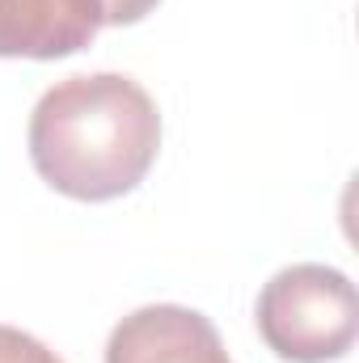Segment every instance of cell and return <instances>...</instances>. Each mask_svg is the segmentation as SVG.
I'll return each instance as SVG.
<instances>
[{
    "instance_id": "3",
    "label": "cell",
    "mask_w": 359,
    "mask_h": 363,
    "mask_svg": "<svg viewBox=\"0 0 359 363\" xmlns=\"http://www.w3.org/2000/svg\"><path fill=\"white\" fill-rule=\"evenodd\" d=\"M106 363H233L211 317L186 304H144L106 342Z\"/></svg>"
},
{
    "instance_id": "5",
    "label": "cell",
    "mask_w": 359,
    "mask_h": 363,
    "mask_svg": "<svg viewBox=\"0 0 359 363\" xmlns=\"http://www.w3.org/2000/svg\"><path fill=\"white\" fill-rule=\"evenodd\" d=\"M0 363H64L47 342L17 325H0Z\"/></svg>"
},
{
    "instance_id": "2",
    "label": "cell",
    "mask_w": 359,
    "mask_h": 363,
    "mask_svg": "<svg viewBox=\"0 0 359 363\" xmlns=\"http://www.w3.org/2000/svg\"><path fill=\"white\" fill-rule=\"evenodd\" d=\"M254 321L283 363H334L359 334L355 283L321 262L283 267L263 283Z\"/></svg>"
},
{
    "instance_id": "6",
    "label": "cell",
    "mask_w": 359,
    "mask_h": 363,
    "mask_svg": "<svg viewBox=\"0 0 359 363\" xmlns=\"http://www.w3.org/2000/svg\"><path fill=\"white\" fill-rule=\"evenodd\" d=\"M101 26H136L140 17H148L161 0H93Z\"/></svg>"
},
{
    "instance_id": "4",
    "label": "cell",
    "mask_w": 359,
    "mask_h": 363,
    "mask_svg": "<svg viewBox=\"0 0 359 363\" xmlns=\"http://www.w3.org/2000/svg\"><path fill=\"white\" fill-rule=\"evenodd\" d=\"M97 30L93 0H0V60H64Z\"/></svg>"
},
{
    "instance_id": "1",
    "label": "cell",
    "mask_w": 359,
    "mask_h": 363,
    "mask_svg": "<svg viewBox=\"0 0 359 363\" xmlns=\"http://www.w3.org/2000/svg\"><path fill=\"white\" fill-rule=\"evenodd\" d=\"M161 148V114L123 72L64 77L30 114V161L51 190L106 203L136 190Z\"/></svg>"
}]
</instances>
